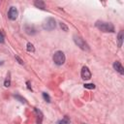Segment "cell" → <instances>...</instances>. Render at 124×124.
<instances>
[{"mask_svg": "<svg viewBox=\"0 0 124 124\" xmlns=\"http://www.w3.org/2000/svg\"><path fill=\"white\" fill-rule=\"evenodd\" d=\"M26 49H27V51H29V52H34V51H35V47H34V46H33L31 43H28V44H27Z\"/></svg>", "mask_w": 124, "mask_h": 124, "instance_id": "13", "label": "cell"}, {"mask_svg": "<svg viewBox=\"0 0 124 124\" xmlns=\"http://www.w3.org/2000/svg\"><path fill=\"white\" fill-rule=\"evenodd\" d=\"M34 5L37 7V8H40V9H42V10H45V8H46V6H45V2H43V1H35L34 2Z\"/></svg>", "mask_w": 124, "mask_h": 124, "instance_id": "9", "label": "cell"}, {"mask_svg": "<svg viewBox=\"0 0 124 124\" xmlns=\"http://www.w3.org/2000/svg\"><path fill=\"white\" fill-rule=\"evenodd\" d=\"M56 26V23H55V20L54 18L52 17H47L46 19H45L44 23H43V28L46 31H51L55 28Z\"/></svg>", "mask_w": 124, "mask_h": 124, "instance_id": "4", "label": "cell"}, {"mask_svg": "<svg viewBox=\"0 0 124 124\" xmlns=\"http://www.w3.org/2000/svg\"><path fill=\"white\" fill-rule=\"evenodd\" d=\"M113 68L115 71H117L120 75H124V68L122 66V64L119 62V61H115L113 63Z\"/></svg>", "mask_w": 124, "mask_h": 124, "instance_id": "7", "label": "cell"}, {"mask_svg": "<svg viewBox=\"0 0 124 124\" xmlns=\"http://www.w3.org/2000/svg\"><path fill=\"white\" fill-rule=\"evenodd\" d=\"M83 86H84V88H87V89H94L95 88V84H93V83H84Z\"/></svg>", "mask_w": 124, "mask_h": 124, "instance_id": "16", "label": "cell"}, {"mask_svg": "<svg viewBox=\"0 0 124 124\" xmlns=\"http://www.w3.org/2000/svg\"><path fill=\"white\" fill-rule=\"evenodd\" d=\"M4 41H5V40H4V35H3V33H2V32H0V43H1V44H3V43H4Z\"/></svg>", "mask_w": 124, "mask_h": 124, "instance_id": "19", "label": "cell"}, {"mask_svg": "<svg viewBox=\"0 0 124 124\" xmlns=\"http://www.w3.org/2000/svg\"><path fill=\"white\" fill-rule=\"evenodd\" d=\"M43 98H44V100H45L46 102H47V103H50V97H49V95H48L47 93H46V92H43Z\"/></svg>", "mask_w": 124, "mask_h": 124, "instance_id": "15", "label": "cell"}, {"mask_svg": "<svg viewBox=\"0 0 124 124\" xmlns=\"http://www.w3.org/2000/svg\"><path fill=\"white\" fill-rule=\"evenodd\" d=\"M95 26L103 32H114V26L109 22L97 21L95 23Z\"/></svg>", "mask_w": 124, "mask_h": 124, "instance_id": "1", "label": "cell"}, {"mask_svg": "<svg viewBox=\"0 0 124 124\" xmlns=\"http://www.w3.org/2000/svg\"><path fill=\"white\" fill-rule=\"evenodd\" d=\"M35 113L37 115V123L38 124H41L42 121H43V113H42V111L40 109H38V108H35Z\"/></svg>", "mask_w": 124, "mask_h": 124, "instance_id": "8", "label": "cell"}, {"mask_svg": "<svg viewBox=\"0 0 124 124\" xmlns=\"http://www.w3.org/2000/svg\"><path fill=\"white\" fill-rule=\"evenodd\" d=\"M14 97H15V98H16V100H18V101H19L20 103H22V104H25V103H26L25 99H24L23 97H21L20 95H17V94H16V95H14Z\"/></svg>", "mask_w": 124, "mask_h": 124, "instance_id": "14", "label": "cell"}, {"mask_svg": "<svg viewBox=\"0 0 124 124\" xmlns=\"http://www.w3.org/2000/svg\"><path fill=\"white\" fill-rule=\"evenodd\" d=\"M74 42L76 43V45L78 46H79L82 50H89V46H88V45L85 43V41L81 38V37H79V36H78V35H74Z\"/></svg>", "mask_w": 124, "mask_h": 124, "instance_id": "3", "label": "cell"}, {"mask_svg": "<svg viewBox=\"0 0 124 124\" xmlns=\"http://www.w3.org/2000/svg\"><path fill=\"white\" fill-rule=\"evenodd\" d=\"M60 27L64 30V31H68V27L65 25V23H63V22H60Z\"/></svg>", "mask_w": 124, "mask_h": 124, "instance_id": "18", "label": "cell"}, {"mask_svg": "<svg viewBox=\"0 0 124 124\" xmlns=\"http://www.w3.org/2000/svg\"><path fill=\"white\" fill-rule=\"evenodd\" d=\"M26 84H27V87H28V89H29V90H32L31 86H30V81H27V82H26Z\"/></svg>", "mask_w": 124, "mask_h": 124, "instance_id": "21", "label": "cell"}, {"mask_svg": "<svg viewBox=\"0 0 124 124\" xmlns=\"http://www.w3.org/2000/svg\"><path fill=\"white\" fill-rule=\"evenodd\" d=\"M69 123H70V119H69L67 116H65L63 119H61V120L57 121V123H56V124H69Z\"/></svg>", "mask_w": 124, "mask_h": 124, "instance_id": "12", "label": "cell"}, {"mask_svg": "<svg viewBox=\"0 0 124 124\" xmlns=\"http://www.w3.org/2000/svg\"><path fill=\"white\" fill-rule=\"evenodd\" d=\"M17 15H18V12L16 10V8L15 7H11L9 12H8V17L11 19V20H16V17H17Z\"/></svg>", "mask_w": 124, "mask_h": 124, "instance_id": "5", "label": "cell"}, {"mask_svg": "<svg viewBox=\"0 0 124 124\" xmlns=\"http://www.w3.org/2000/svg\"><path fill=\"white\" fill-rule=\"evenodd\" d=\"M1 64H2V62H1V61H0V65H1Z\"/></svg>", "mask_w": 124, "mask_h": 124, "instance_id": "22", "label": "cell"}, {"mask_svg": "<svg viewBox=\"0 0 124 124\" xmlns=\"http://www.w3.org/2000/svg\"><path fill=\"white\" fill-rule=\"evenodd\" d=\"M4 85H5L6 87H9V86L11 85V74H10V73L8 74V76H7V78H6L5 81H4Z\"/></svg>", "mask_w": 124, "mask_h": 124, "instance_id": "11", "label": "cell"}, {"mask_svg": "<svg viewBox=\"0 0 124 124\" xmlns=\"http://www.w3.org/2000/svg\"><path fill=\"white\" fill-rule=\"evenodd\" d=\"M25 30H26V33H27V34H35V33H36V32H35V29H34L33 27H31L30 29H28V28L25 27Z\"/></svg>", "mask_w": 124, "mask_h": 124, "instance_id": "17", "label": "cell"}, {"mask_svg": "<svg viewBox=\"0 0 124 124\" xmlns=\"http://www.w3.org/2000/svg\"><path fill=\"white\" fill-rule=\"evenodd\" d=\"M16 59L18 61V63H19V64H23V61H22V60H21V59H20L18 56H16Z\"/></svg>", "mask_w": 124, "mask_h": 124, "instance_id": "20", "label": "cell"}, {"mask_svg": "<svg viewBox=\"0 0 124 124\" xmlns=\"http://www.w3.org/2000/svg\"><path fill=\"white\" fill-rule=\"evenodd\" d=\"M52 59H53V62H54L56 65L60 66V65H63V64H64L66 58H65L64 52L61 51V50H58V51H56V52L53 54Z\"/></svg>", "mask_w": 124, "mask_h": 124, "instance_id": "2", "label": "cell"}, {"mask_svg": "<svg viewBox=\"0 0 124 124\" xmlns=\"http://www.w3.org/2000/svg\"><path fill=\"white\" fill-rule=\"evenodd\" d=\"M117 40H118V46H122V42H123V31H120L118 33L117 36Z\"/></svg>", "mask_w": 124, "mask_h": 124, "instance_id": "10", "label": "cell"}, {"mask_svg": "<svg viewBox=\"0 0 124 124\" xmlns=\"http://www.w3.org/2000/svg\"><path fill=\"white\" fill-rule=\"evenodd\" d=\"M80 75H81V78H82L83 79H89V78H91V73H90L89 69H88L86 66L82 67Z\"/></svg>", "mask_w": 124, "mask_h": 124, "instance_id": "6", "label": "cell"}]
</instances>
